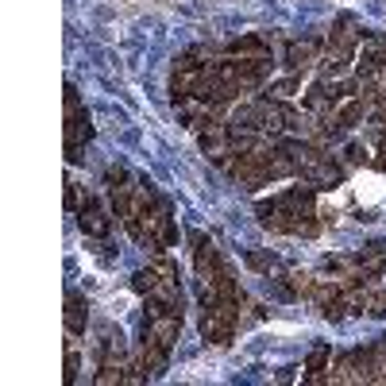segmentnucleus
<instances>
[{
  "mask_svg": "<svg viewBox=\"0 0 386 386\" xmlns=\"http://www.w3.org/2000/svg\"><path fill=\"white\" fill-rule=\"evenodd\" d=\"M355 193H360L363 201H378V197H383V178H375V174L355 178Z\"/></svg>",
  "mask_w": 386,
  "mask_h": 386,
  "instance_id": "1",
  "label": "nucleus"
}]
</instances>
